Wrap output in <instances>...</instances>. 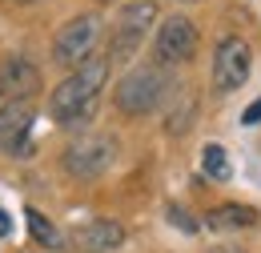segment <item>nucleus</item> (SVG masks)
<instances>
[{
  "mask_svg": "<svg viewBox=\"0 0 261 253\" xmlns=\"http://www.w3.org/2000/svg\"><path fill=\"white\" fill-rule=\"evenodd\" d=\"M109 53L105 57H89L85 64H76V72L65 77L53 96H48V117L57 121V125L65 129H76V125H89L93 121V113H97V100H100V89H105V81H109Z\"/></svg>",
  "mask_w": 261,
  "mask_h": 253,
  "instance_id": "f257e3e1",
  "label": "nucleus"
},
{
  "mask_svg": "<svg viewBox=\"0 0 261 253\" xmlns=\"http://www.w3.org/2000/svg\"><path fill=\"white\" fill-rule=\"evenodd\" d=\"M169 93V77H165V64H133L129 72L117 81V109L121 113H129V117H145V113H153L157 105L165 100Z\"/></svg>",
  "mask_w": 261,
  "mask_h": 253,
  "instance_id": "f03ea898",
  "label": "nucleus"
},
{
  "mask_svg": "<svg viewBox=\"0 0 261 253\" xmlns=\"http://www.w3.org/2000/svg\"><path fill=\"white\" fill-rule=\"evenodd\" d=\"M153 20H157V4L153 0H129L121 12H117V20H113V32H109V61H133L137 57V48L145 44V36L153 29Z\"/></svg>",
  "mask_w": 261,
  "mask_h": 253,
  "instance_id": "7ed1b4c3",
  "label": "nucleus"
},
{
  "mask_svg": "<svg viewBox=\"0 0 261 253\" xmlns=\"http://www.w3.org/2000/svg\"><path fill=\"white\" fill-rule=\"evenodd\" d=\"M100 40V16L97 12H81V16H72L65 29L57 32V40H53V61L72 68V64H85L93 57V44Z\"/></svg>",
  "mask_w": 261,
  "mask_h": 253,
  "instance_id": "20e7f679",
  "label": "nucleus"
},
{
  "mask_svg": "<svg viewBox=\"0 0 261 253\" xmlns=\"http://www.w3.org/2000/svg\"><path fill=\"white\" fill-rule=\"evenodd\" d=\"M113 161H117V141L105 137V133H85L65 149V169L72 177H81V181L100 177Z\"/></svg>",
  "mask_w": 261,
  "mask_h": 253,
  "instance_id": "39448f33",
  "label": "nucleus"
},
{
  "mask_svg": "<svg viewBox=\"0 0 261 253\" xmlns=\"http://www.w3.org/2000/svg\"><path fill=\"white\" fill-rule=\"evenodd\" d=\"M249 68H253V53L241 36H225L213 53V93L225 96L237 93L245 81H249Z\"/></svg>",
  "mask_w": 261,
  "mask_h": 253,
  "instance_id": "423d86ee",
  "label": "nucleus"
},
{
  "mask_svg": "<svg viewBox=\"0 0 261 253\" xmlns=\"http://www.w3.org/2000/svg\"><path fill=\"white\" fill-rule=\"evenodd\" d=\"M153 53H157V64H185L193 61L197 53V24L189 20V16H169L161 29H157V36H153Z\"/></svg>",
  "mask_w": 261,
  "mask_h": 253,
  "instance_id": "0eeeda50",
  "label": "nucleus"
},
{
  "mask_svg": "<svg viewBox=\"0 0 261 253\" xmlns=\"http://www.w3.org/2000/svg\"><path fill=\"white\" fill-rule=\"evenodd\" d=\"M33 100H8L0 105V149L12 157H29L33 153Z\"/></svg>",
  "mask_w": 261,
  "mask_h": 253,
  "instance_id": "6e6552de",
  "label": "nucleus"
},
{
  "mask_svg": "<svg viewBox=\"0 0 261 253\" xmlns=\"http://www.w3.org/2000/svg\"><path fill=\"white\" fill-rule=\"evenodd\" d=\"M40 89V68L24 57H8L0 61V96L4 100H29Z\"/></svg>",
  "mask_w": 261,
  "mask_h": 253,
  "instance_id": "1a4fd4ad",
  "label": "nucleus"
},
{
  "mask_svg": "<svg viewBox=\"0 0 261 253\" xmlns=\"http://www.w3.org/2000/svg\"><path fill=\"white\" fill-rule=\"evenodd\" d=\"M125 241V229L121 221H109V217H97V221H85L76 229V245L81 253H113Z\"/></svg>",
  "mask_w": 261,
  "mask_h": 253,
  "instance_id": "9d476101",
  "label": "nucleus"
},
{
  "mask_svg": "<svg viewBox=\"0 0 261 253\" xmlns=\"http://www.w3.org/2000/svg\"><path fill=\"white\" fill-rule=\"evenodd\" d=\"M253 221H257V213L245 209V205H217V209H209V217H205L209 229H245V225H253Z\"/></svg>",
  "mask_w": 261,
  "mask_h": 253,
  "instance_id": "9b49d317",
  "label": "nucleus"
},
{
  "mask_svg": "<svg viewBox=\"0 0 261 253\" xmlns=\"http://www.w3.org/2000/svg\"><path fill=\"white\" fill-rule=\"evenodd\" d=\"M201 169H205V177H213V181H229V157L221 145H205L201 149Z\"/></svg>",
  "mask_w": 261,
  "mask_h": 253,
  "instance_id": "f8f14e48",
  "label": "nucleus"
},
{
  "mask_svg": "<svg viewBox=\"0 0 261 253\" xmlns=\"http://www.w3.org/2000/svg\"><path fill=\"white\" fill-rule=\"evenodd\" d=\"M24 217H29V229H33V237L40 241V245H44V249H61V233H57V225L48 221L40 209H29Z\"/></svg>",
  "mask_w": 261,
  "mask_h": 253,
  "instance_id": "ddd939ff",
  "label": "nucleus"
},
{
  "mask_svg": "<svg viewBox=\"0 0 261 253\" xmlns=\"http://www.w3.org/2000/svg\"><path fill=\"white\" fill-rule=\"evenodd\" d=\"M257 121H261V96L245 109V113H241V125H257Z\"/></svg>",
  "mask_w": 261,
  "mask_h": 253,
  "instance_id": "4468645a",
  "label": "nucleus"
},
{
  "mask_svg": "<svg viewBox=\"0 0 261 253\" xmlns=\"http://www.w3.org/2000/svg\"><path fill=\"white\" fill-rule=\"evenodd\" d=\"M169 217H173V221L181 225V229H185V233H193V229H197V225L189 221V217H185V213H181V209H169Z\"/></svg>",
  "mask_w": 261,
  "mask_h": 253,
  "instance_id": "2eb2a0df",
  "label": "nucleus"
},
{
  "mask_svg": "<svg viewBox=\"0 0 261 253\" xmlns=\"http://www.w3.org/2000/svg\"><path fill=\"white\" fill-rule=\"evenodd\" d=\"M8 233H12V217L0 209V237H8Z\"/></svg>",
  "mask_w": 261,
  "mask_h": 253,
  "instance_id": "dca6fc26",
  "label": "nucleus"
},
{
  "mask_svg": "<svg viewBox=\"0 0 261 253\" xmlns=\"http://www.w3.org/2000/svg\"><path fill=\"white\" fill-rule=\"evenodd\" d=\"M213 253H241V249H229V245H221V249H213Z\"/></svg>",
  "mask_w": 261,
  "mask_h": 253,
  "instance_id": "f3484780",
  "label": "nucleus"
},
{
  "mask_svg": "<svg viewBox=\"0 0 261 253\" xmlns=\"http://www.w3.org/2000/svg\"><path fill=\"white\" fill-rule=\"evenodd\" d=\"M20 4H33V0H20Z\"/></svg>",
  "mask_w": 261,
  "mask_h": 253,
  "instance_id": "a211bd4d",
  "label": "nucleus"
}]
</instances>
